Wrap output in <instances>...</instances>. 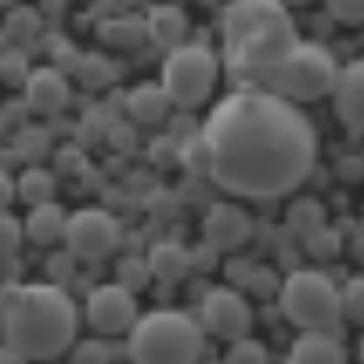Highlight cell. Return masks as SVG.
<instances>
[{
  "mask_svg": "<svg viewBox=\"0 0 364 364\" xmlns=\"http://www.w3.org/2000/svg\"><path fill=\"white\" fill-rule=\"evenodd\" d=\"M202 137L210 144L213 184L238 198H282L318 163L314 123L271 90H235L217 101Z\"/></svg>",
  "mask_w": 364,
  "mask_h": 364,
  "instance_id": "1",
  "label": "cell"
},
{
  "mask_svg": "<svg viewBox=\"0 0 364 364\" xmlns=\"http://www.w3.org/2000/svg\"><path fill=\"white\" fill-rule=\"evenodd\" d=\"M224 69L235 83H267L299 47L292 15L278 0H231L224 8Z\"/></svg>",
  "mask_w": 364,
  "mask_h": 364,
  "instance_id": "2",
  "label": "cell"
},
{
  "mask_svg": "<svg viewBox=\"0 0 364 364\" xmlns=\"http://www.w3.org/2000/svg\"><path fill=\"white\" fill-rule=\"evenodd\" d=\"M4 343L26 360H55L76 343L80 310L55 282H33L4 292Z\"/></svg>",
  "mask_w": 364,
  "mask_h": 364,
  "instance_id": "3",
  "label": "cell"
},
{
  "mask_svg": "<svg viewBox=\"0 0 364 364\" xmlns=\"http://www.w3.org/2000/svg\"><path fill=\"white\" fill-rule=\"evenodd\" d=\"M202 343V328L184 310H148L130 328L127 353L134 364H198Z\"/></svg>",
  "mask_w": 364,
  "mask_h": 364,
  "instance_id": "4",
  "label": "cell"
},
{
  "mask_svg": "<svg viewBox=\"0 0 364 364\" xmlns=\"http://www.w3.org/2000/svg\"><path fill=\"white\" fill-rule=\"evenodd\" d=\"M278 303H282V314L303 332H332L343 318L339 285L328 274L310 267H299L282 282Z\"/></svg>",
  "mask_w": 364,
  "mask_h": 364,
  "instance_id": "5",
  "label": "cell"
},
{
  "mask_svg": "<svg viewBox=\"0 0 364 364\" xmlns=\"http://www.w3.org/2000/svg\"><path fill=\"white\" fill-rule=\"evenodd\" d=\"M339 65L332 58V50L325 43H306L299 40V47L292 50V55L267 76L264 90L292 101V105H299V101H318L325 94H336V83H339Z\"/></svg>",
  "mask_w": 364,
  "mask_h": 364,
  "instance_id": "6",
  "label": "cell"
},
{
  "mask_svg": "<svg viewBox=\"0 0 364 364\" xmlns=\"http://www.w3.org/2000/svg\"><path fill=\"white\" fill-rule=\"evenodd\" d=\"M217 76H220V62L217 55L205 43H184L177 50L163 58V90L170 97V105L177 109H195L202 105L205 97L213 94L217 87Z\"/></svg>",
  "mask_w": 364,
  "mask_h": 364,
  "instance_id": "7",
  "label": "cell"
},
{
  "mask_svg": "<svg viewBox=\"0 0 364 364\" xmlns=\"http://www.w3.org/2000/svg\"><path fill=\"white\" fill-rule=\"evenodd\" d=\"M69 256L76 259H101L119 245V220L105 210H80L69 217L65 231Z\"/></svg>",
  "mask_w": 364,
  "mask_h": 364,
  "instance_id": "8",
  "label": "cell"
},
{
  "mask_svg": "<svg viewBox=\"0 0 364 364\" xmlns=\"http://www.w3.org/2000/svg\"><path fill=\"white\" fill-rule=\"evenodd\" d=\"M87 325L97 332V336H119V332H130L137 325V299L134 292H127L123 285H97L90 296H87Z\"/></svg>",
  "mask_w": 364,
  "mask_h": 364,
  "instance_id": "9",
  "label": "cell"
},
{
  "mask_svg": "<svg viewBox=\"0 0 364 364\" xmlns=\"http://www.w3.org/2000/svg\"><path fill=\"white\" fill-rule=\"evenodd\" d=\"M202 325L210 328L213 336L235 343V339L249 336L252 310H249L242 292H235V289H210L205 299H202Z\"/></svg>",
  "mask_w": 364,
  "mask_h": 364,
  "instance_id": "10",
  "label": "cell"
},
{
  "mask_svg": "<svg viewBox=\"0 0 364 364\" xmlns=\"http://www.w3.org/2000/svg\"><path fill=\"white\" fill-rule=\"evenodd\" d=\"M249 235H252V220H249V213L242 210L238 202L210 205V213H205V220H202V238H205V245L217 249V252L242 249L249 242Z\"/></svg>",
  "mask_w": 364,
  "mask_h": 364,
  "instance_id": "11",
  "label": "cell"
},
{
  "mask_svg": "<svg viewBox=\"0 0 364 364\" xmlns=\"http://www.w3.org/2000/svg\"><path fill=\"white\" fill-rule=\"evenodd\" d=\"M26 105L40 116H55L69 105V76L65 69L55 65H40L26 80Z\"/></svg>",
  "mask_w": 364,
  "mask_h": 364,
  "instance_id": "12",
  "label": "cell"
},
{
  "mask_svg": "<svg viewBox=\"0 0 364 364\" xmlns=\"http://www.w3.org/2000/svg\"><path fill=\"white\" fill-rule=\"evenodd\" d=\"M332 97H336V116L343 119V127L353 134H364V58L350 62L339 73Z\"/></svg>",
  "mask_w": 364,
  "mask_h": 364,
  "instance_id": "13",
  "label": "cell"
},
{
  "mask_svg": "<svg viewBox=\"0 0 364 364\" xmlns=\"http://www.w3.org/2000/svg\"><path fill=\"white\" fill-rule=\"evenodd\" d=\"M144 18H148V36L159 47H166V55L188 43V15L181 4H170V0L166 4H155Z\"/></svg>",
  "mask_w": 364,
  "mask_h": 364,
  "instance_id": "14",
  "label": "cell"
},
{
  "mask_svg": "<svg viewBox=\"0 0 364 364\" xmlns=\"http://www.w3.org/2000/svg\"><path fill=\"white\" fill-rule=\"evenodd\" d=\"M289 364H346V346L336 332H303L292 343Z\"/></svg>",
  "mask_w": 364,
  "mask_h": 364,
  "instance_id": "15",
  "label": "cell"
},
{
  "mask_svg": "<svg viewBox=\"0 0 364 364\" xmlns=\"http://www.w3.org/2000/svg\"><path fill=\"white\" fill-rule=\"evenodd\" d=\"M65 231H69V213L62 210L58 202L33 205L29 217H26V238H29L33 245H55V242H65Z\"/></svg>",
  "mask_w": 364,
  "mask_h": 364,
  "instance_id": "16",
  "label": "cell"
},
{
  "mask_svg": "<svg viewBox=\"0 0 364 364\" xmlns=\"http://www.w3.org/2000/svg\"><path fill=\"white\" fill-rule=\"evenodd\" d=\"M148 267H151V274L159 282L173 285L195 267V259H191V252L181 242H155L151 252H148Z\"/></svg>",
  "mask_w": 364,
  "mask_h": 364,
  "instance_id": "17",
  "label": "cell"
},
{
  "mask_svg": "<svg viewBox=\"0 0 364 364\" xmlns=\"http://www.w3.org/2000/svg\"><path fill=\"white\" fill-rule=\"evenodd\" d=\"M166 109H170V97L163 90V83H137L130 94H127V112L134 123H159L166 119Z\"/></svg>",
  "mask_w": 364,
  "mask_h": 364,
  "instance_id": "18",
  "label": "cell"
},
{
  "mask_svg": "<svg viewBox=\"0 0 364 364\" xmlns=\"http://www.w3.org/2000/svg\"><path fill=\"white\" fill-rule=\"evenodd\" d=\"M97 36H101V43H109V47H137L148 36V18L130 15V11L109 15V18H101Z\"/></svg>",
  "mask_w": 364,
  "mask_h": 364,
  "instance_id": "19",
  "label": "cell"
},
{
  "mask_svg": "<svg viewBox=\"0 0 364 364\" xmlns=\"http://www.w3.org/2000/svg\"><path fill=\"white\" fill-rule=\"evenodd\" d=\"M50 198H55V173L43 170V166L22 170V177H18V202H26L33 210V205H43Z\"/></svg>",
  "mask_w": 364,
  "mask_h": 364,
  "instance_id": "20",
  "label": "cell"
},
{
  "mask_svg": "<svg viewBox=\"0 0 364 364\" xmlns=\"http://www.w3.org/2000/svg\"><path fill=\"white\" fill-rule=\"evenodd\" d=\"M151 267H148V256H123L116 264V285H123L127 292H144L151 282Z\"/></svg>",
  "mask_w": 364,
  "mask_h": 364,
  "instance_id": "21",
  "label": "cell"
},
{
  "mask_svg": "<svg viewBox=\"0 0 364 364\" xmlns=\"http://www.w3.org/2000/svg\"><path fill=\"white\" fill-rule=\"evenodd\" d=\"M4 33H8V40H15L18 47H26V43H33L40 36V15L33 8H11L8 11V22H4Z\"/></svg>",
  "mask_w": 364,
  "mask_h": 364,
  "instance_id": "22",
  "label": "cell"
},
{
  "mask_svg": "<svg viewBox=\"0 0 364 364\" xmlns=\"http://www.w3.org/2000/svg\"><path fill=\"white\" fill-rule=\"evenodd\" d=\"M267 360H271V357H267V346L256 343L252 336L235 339V343L228 346V357H224V364H267Z\"/></svg>",
  "mask_w": 364,
  "mask_h": 364,
  "instance_id": "23",
  "label": "cell"
},
{
  "mask_svg": "<svg viewBox=\"0 0 364 364\" xmlns=\"http://www.w3.org/2000/svg\"><path fill=\"white\" fill-rule=\"evenodd\" d=\"M343 318L364 328V274H353L343 285Z\"/></svg>",
  "mask_w": 364,
  "mask_h": 364,
  "instance_id": "24",
  "label": "cell"
},
{
  "mask_svg": "<svg viewBox=\"0 0 364 364\" xmlns=\"http://www.w3.org/2000/svg\"><path fill=\"white\" fill-rule=\"evenodd\" d=\"M181 163H184L191 173H205V177H210L213 159H210V144H205V137H191V141L181 148Z\"/></svg>",
  "mask_w": 364,
  "mask_h": 364,
  "instance_id": "25",
  "label": "cell"
},
{
  "mask_svg": "<svg viewBox=\"0 0 364 364\" xmlns=\"http://www.w3.org/2000/svg\"><path fill=\"white\" fill-rule=\"evenodd\" d=\"M321 217H325V213H321V205H318V202H296V205H292V213H289V224L310 238L314 231H321V228H325V224H321Z\"/></svg>",
  "mask_w": 364,
  "mask_h": 364,
  "instance_id": "26",
  "label": "cell"
},
{
  "mask_svg": "<svg viewBox=\"0 0 364 364\" xmlns=\"http://www.w3.org/2000/svg\"><path fill=\"white\" fill-rule=\"evenodd\" d=\"M29 65H26V55H22V47L8 50V55H0V80H4L8 87H26L29 80Z\"/></svg>",
  "mask_w": 364,
  "mask_h": 364,
  "instance_id": "27",
  "label": "cell"
},
{
  "mask_svg": "<svg viewBox=\"0 0 364 364\" xmlns=\"http://www.w3.org/2000/svg\"><path fill=\"white\" fill-rule=\"evenodd\" d=\"M73 364H112V346L105 339H80L73 350Z\"/></svg>",
  "mask_w": 364,
  "mask_h": 364,
  "instance_id": "28",
  "label": "cell"
},
{
  "mask_svg": "<svg viewBox=\"0 0 364 364\" xmlns=\"http://www.w3.org/2000/svg\"><path fill=\"white\" fill-rule=\"evenodd\" d=\"M47 148H50V144H47V134H43V130H36V127L22 130V134H18V141H15L18 159H29V163H36Z\"/></svg>",
  "mask_w": 364,
  "mask_h": 364,
  "instance_id": "29",
  "label": "cell"
},
{
  "mask_svg": "<svg viewBox=\"0 0 364 364\" xmlns=\"http://www.w3.org/2000/svg\"><path fill=\"white\" fill-rule=\"evenodd\" d=\"M22 235H26V224H18L11 213H0V256H11L18 249Z\"/></svg>",
  "mask_w": 364,
  "mask_h": 364,
  "instance_id": "30",
  "label": "cell"
},
{
  "mask_svg": "<svg viewBox=\"0 0 364 364\" xmlns=\"http://www.w3.org/2000/svg\"><path fill=\"white\" fill-rule=\"evenodd\" d=\"M325 4H328V15L336 22H346V26L364 22V0H325Z\"/></svg>",
  "mask_w": 364,
  "mask_h": 364,
  "instance_id": "31",
  "label": "cell"
},
{
  "mask_svg": "<svg viewBox=\"0 0 364 364\" xmlns=\"http://www.w3.org/2000/svg\"><path fill=\"white\" fill-rule=\"evenodd\" d=\"M245 289H249V292H256V296H271V292H274V289H282V285L274 282V274H271V271L252 267V271H249V278H245Z\"/></svg>",
  "mask_w": 364,
  "mask_h": 364,
  "instance_id": "32",
  "label": "cell"
},
{
  "mask_svg": "<svg viewBox=\"0 0 364 364\" xmlns=\"http://www.w3.org/2000/svg\"><path fill=\"white\" fill-rule=\"evenodd\" d=\"M306 249L318 252V256H332V252L339 249V235L328 231V228H321V231H314V235L306 238Z\"/></svg>",
  "mask_w": 364,
  "mask_h": 364,
  "instance_id": "33",
  "label": "cell"
},
{
  "mask_svg": "<svg viewBox=\"0 0 364 364\" xmlns=\"http://www.w3.org/2000/svg\"><path fill=\"white\" fill-rule=\"evenodd\" d=\"M11 202H18V181L0 170V213H8Z\"/></svg>",
  "mask_w": 364,
  "mask_h": 364,
  "instance_id": "34",
  "label": "cell"
},
{
  "mask_svg": "<svg viewBox=\"0 0 364 364\" xmlns=\"http://www.w3.org/2000/svg\"><path fill=\"white\" fill-rule=\"evenodd\" d=\"M58 170H65V173H83V155H80L76 148L58 151Z\"/></svg>",
  "mask_w": 364,
  "mask_h": 364,
  "instance_id": "35",
  "label": "cell"
},
{
  "mask_svg": "<svg viewBox=\"0 0 364 364\" xmlns=\"http://www.w3.org/2000/svg\"><path fill=\"white\" fill-rule=\"evenodd\" d=\"M0 364H29L15 346H8V343H0Z\"/></svg>",
  "mask_w": 364,
  "mask_h": 364,
  "instance_id": "36",
  "label": "cell"
},
{
  "mask_svg": "<svg viewBox=\"0 0 364 364\" xmlns=\"http://www.w3.org/2000/svg\"><path fill=\"white\" fill-rule=\"evenodd\" d=\"M4 318H8V303H4V292H0V332H4Z\"/></svg>",
  "mask_w": 364,
  "mask_h": 364,
  "instance_id": "37",
  "label": "cell"
},
{
  "mask_svg": "<svg viewBox=\"0 0 364 364\" xmlns=\"http://www.w3.org/2000/svg\"><path fill=\"white\" fill-rule=\"evenodd\" d=\"M278 4H285V8H292V4H310V0H278Z\"/></svg>",
  "mask_w": 364,
  "mask_h": 364,
  "instance_id": "38",
  "label": "cell"
},
{
  "mask_svg": "<svg viewBox=\"0 0 364 364\" xmlns=\"http://www.w3.org/2000/svg\"><path fill=\"white\" fill-rule=\"evenodd\" d=\"M18 4V0H0V8H15Z\"/></svg>",
  "mask_w": 364,
  "mask_h": 364,
  "instance_id": "39",
  "label": "cell"
},
{
  "mask_svg": "<svg viewBox=\"0 0 364 364\" xmlns=\"http://www.w3.org/2000/svg\"><path fill=\"white\" fill-rule=\"evenodd\" d=\"M360 364H364V336H360Z\"/></svg>",
  "mask_w": 364,
  "mask_h": 364,
  "instance_id": "40",
  "label": "cell"
},
{
  "mask_svg": "<svg viewBox=\"0 0 364 364\" xmlns=\"http://www.w3.org/2000/svg\"><path fill=\"white\" fill-rule=\"evenodd\" d=\"M0 137H4V119H0Z\"/></svg>",
  "mask_w": 364,
  "mask_h": 364,
  "instance_id": "41",
  "label": "cell"
}]
</instances>
